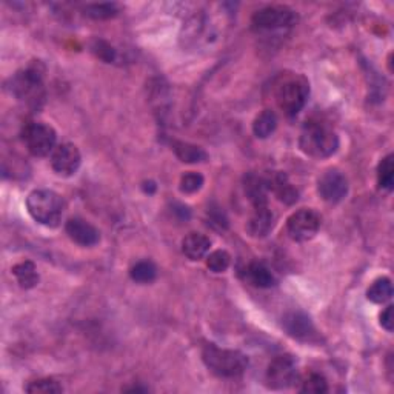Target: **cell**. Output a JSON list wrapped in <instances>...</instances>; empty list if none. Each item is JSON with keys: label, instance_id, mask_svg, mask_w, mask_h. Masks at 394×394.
Listing matches in <instances>:
<instances>
[{"label": "cell", "instance_id": "13", "mask_svg": "<svg viewBox=\"0 0 394 394\" xmlns=\"http://www.w3.org/2000/svg\"><path fill=\"white\" fill-rule=\"evenodd\" d=\"M65 232L70 236L73 242L82 247H93L95 244H99L100 240L99 229L81 217L70 219L65 225Z\"/></svg>", "mask_w": 394, "mask_h": 394}, {"label": "cell", "instance_id": "12", "mask_svg": "<svg viewBox=\"0 0 394 394\" xmlns=\"http://www.w3.org/2000/svg\"><path fill=\"white\" fill-rule=\"evenodd\" d=\"M282 326L288 336H291L293 339L297 341H313L317 331L313 325V321L310 319L309 314L302 311H291L284 316Z\"/></svg>", "mask_w": 394, "mask_h": 394}, {"label": "cell", "instance_id": "9", "mask_svg": "<svg viewBox=\"0 0 394 394\" xmlns=\"http://www.w3.org/2000/svg\"><path fill=\"white\" fill-rule=\"evenodd\" d=\"M321 228V216L313 209L302 208L296 211L286 220V233L296 242L311 240Z\"/></svg>", "mask_w": 394, "mask_h": 394}, {"label": "cell", "instance_id": "7", "mask_svg": "<svg viewBox=\"0 0 394 394\" xmlns=\"http://www.w3.org/2000/svg\"><path fill=\"white\" fill-rule=\"evenodd\" d=\"M24 142L28 148L36 157H45L56 150V142H57V134L51 125L43 123V122H31L28 123L24 130Z\"/></svg>", "mask_w": 394, "mask_h": 394}, {"label": "cell", "instance_id": "28", "mask_svg": "<svg viewBox=\"0 0 394 394\" xmlns=\"http://www.w3.org/2000/svg\"><path fill=\"white\" fill-rule=\"evenodd\" d=\"M25 390L31 394H57L63 391L59 382H56L54 379H39L30 382V385H26Z\"/></svg>", "mask_w": 394, "mask_h": 394}, {"label": "cell", "instance_id": "4", "mask_svg": "<svg viewBox=\"0 0 394 394\" xmlns=\"http://www.w3.org/2000/svg\"><path fill=\"white\" fill-rule=\"evenodd\" d=\"M26 208L30 216L41 225L56 228L63 217V199L51 190H34L26 199Z\"/></svg>", "mask_w": 394, "mask_h": 394}, {"label": "cell", "instance_id": "17", "mask_svg": "<svg viewBox=\"0 0 394 394\" xmlns=\"http://www.w3.org/2000/svg\"><path fill=\"white\" fill-rule=\"evenodd\" d=\"M211 247V240L200 233H190L182 240V252L190 261H200L204 259Z\"/></svg>", "mask_w": 394, "mask_h": 394}, {"label": "cell", "instance_id": "20", "mask_svg": "<svg viewBox=\"0 0 394 394\" xmlns=\"http://www.w3.org/2000/svg\"><path fill=\"white\" fill-rule=\"evenodd\" d=\"M13 274L17 279L19 285L22 288H34L37 284H39V273H37V268L33 262L25 261L13 266Z\"/></svg>", "mask_w": 394, "mask_h": 394}, {"label": "cell", "instance_id": "25", "mask_svg": "<svg viewBox=\"0 0 394 394\" xmlns=\"http://www.w3.org/2000/svg\"><path fill=\"white\" fill-rule=\"evenodd\" d=\"M85 14L95 19V21H103V19H111L119 13L116 4H93L85 6Z\"/></svg>", "mask_w": 394, "mask_h": 394}, {"label": "cell", "instance_id": "21", "mask_svg": "<svg viewBox=\"0 0 394 394\" xmlns=\"http://www.w3.org/2000/svg\"><path fill=\"white\" fill-rule=\"evenodd\" d=\"M368 301L374 304H385L393 297V284L388 277H379L374 281L368 291H367Z\"/></svg>", "mask_w": 394, "mask_h": 394}, {"label": "cell", "instance_id": "14", "mask_svg": "<svg viewBox=\"0 0 394 394\" xmlns=\"http://www.w3.org/2000/svg\"><path fill=\"white\" fill-rule=\"evenodd\" d=\"M274 214L268 207L254 208V214L249 217L247 232L253 237H265L274 227Z\"/></svg>", "mask_w": 394, "mask_h": 394}, {"label": "cell", "instance_id": "19", "mask_svg": "<svg viewBox=\"0 0 394 394\" xmlns=\"http://www.w3.org/2000/svg\"><path fill=\"white\" fill-rule=\"evenodd\" d=\"M172 150H175L176 156L184 163H200L208 159V155L204 148L188 142H175L172 143Z\"/></svg>", "mask_w": 394, "mask_h": 394}, {"label": "cell", "instance_id": "1", "mask_svg": "<svg viewBox=\"0 0 394 394\" xmlns=\"http://www.w3.org/2000/svg\"><path fill=\"white\" fill-rule=\"evenodd\" d=\"M301 150L311 157L325 159L333 156L339 147V138L336 131L321 120L305 123L299 139Z\"/></svg>", "mask_w": 394, "mask_h": 394}, {"label": "cell", "instance_id": "31", "mask_svg": "<svg viewBox=\"0 0 394 394\" xmlns=\"http://www.w3.org/2000/svg\"><path fill=\"white\" fill-rule=\"evenodd\" d=\"M380 325L385 328L387 331H393L394 321H393V306H387L385 311H382L380 314Z\"/></svg>", "mask_w": 394, "mask_h": 394}, {"label": "cell", "instance_id": "23", "mask_svg": "<svg viewBox=\"0 0 394 394\" xmlns=\"http://www.w3.org/2000/svg\"><path fill=\"white\" fill-rule=\"evenodd\" d=\"M378 185L383 190L391 191L394 187V157L388 155L383 157L378 167Z\"/></svg>", "mask_w": 394, "mask_h": 394}, {"label": "cell", "instance_id": "32", "mask_svg": "<svg viewBox=\"0 0 394 394\" xmlns=\"http://www.w3.org/2000/svg\"><path fill=\"white\" fill-rule=\"evenodd\" d=\"M175 213H180L182 219H188L190 217V209L185 205H177V209H175Z\"/></svg>", "mask_w": 394, "mask_h": 394}, {"label": "cell", "instance_id": "8", "mask_svg": "<svg viewBox=\"0 0 394 394\" xmlns=\"http://www.w3.org/2000/svg\"><path fill=\"white\" fill-rule=\"evenodd\" d=\"M297 380H299V374L291 356H277L268 365L266 383L271 390H286L293 387Z\"/></svg>", "mask_w": 394, "mask_h": 394}, {"label": "cell", "instance_id": "10", "mask_svg": "<svg viewBox=\"0 0 394 394\" xmlns=\"http://www.w3.org/2000/svg\"><path fill=\"white\" fill-rule=\"evenodd\" d=\"M317 191L328 204H339L348 195V180L341 171L328 170L317 182Z\"/></svg>", "mask_w": 394, "mask_h": 394}, {"label": "cell", "instance_id": "6", "mask_svg": "<svg viewBox=\"0 0 394 394\" xmlns=\"http://www.w3.org/2000/svg\"><path fill=\"white\" fill-rule=\"evenodd\" d=\"M297 22V14L291 8L282 5L265 6L253 16V28L257 31H282L286 28L294 26Z\"/></svg>", "mask_w": 394, "mask_h": 394}, {"label": "cell", "instance_id": "27", "mask_svg": "<svg viewBox=\"0 0 394 394\" xmlns=\"http://www.w3.org/2000/svg\"><path fill=\"white\" fill-rule=\"evenodd\" d=\"M232 265V256L224 249H217L207 256V266L213 273H225Z\"/></svg>", "mask_w": 394, "mask_h": 394}, {"label": "cell", "instance_id": "3", "mask_svg": "<svg viewBox=\"0 0 394 394\" xmlns=\"http://www.w3.org/2000/svg\"><path fill=\"white\" fill-rule=\"evenodd\" d=\"M202 359L211 373L225 379L242 376L248 368V358L244 353L219 348L213 343L207 345L202 351Z\"/></svg>", "mask_w": 394, "mask_h": 394}, {"label": "cell", "instance_id": "16", "mask_svg": "<svg viewBox=\"0 0 394 394\" xmlns=\"http://www.w3.org/2000/svg\"><path fill=\"white\" fill-rule=\"evenodd\" d=\"M244 277L248 284L257 288H271L276 285L274 274L262 262H249L244 270Z\"/></svg>", "mask_w": 394, "mask_h": 394}, {"label": "cell", "instance_id": "29", "mask_svg": "<svg viewBox=\"0 0 394 394\" xmlns=\"http://www.w3.org/2000/svg\"><path fill=\"white\" fill-rule=\"evenodd\" d=\"M204 187V176L196 171H188L180 177V191L185 195H193Z\"/></svg>", "mask_w": 394, "mask_h": 394}, {"label": "cell", "instance_id": "26", "mask_svg": "<svg viewBox=\"0 0 394 394\" xmlns=\"http://www.w3.org/2000/svg\"><path fill=\"white\" fill-rule=\"evenodd\" d=\"M299 391L322 394L328 391V383H326V379L322 376V374L310 373L304 380H301Z\"/></svg>", "mask_w": 394, "mask_h": 394}, {"label": "cell", "instance_id": "22", "mask_svg": "<svg viewBox=\"0 0 394 394\" xmlns=\"http://www.w3.org/2000/svg\"><path fill=\"white\" fill-rule=\"evenodd\" d=\"M276 127H277L276 114L271 110H265L254 119L253 131L256 134V138L266 139L268 136H271V134L274 133Z\"/></svg>", "mask_w": 394, "mask_h": 394}, {"label": "cell", "instance_id": "33", "mask_svg": "<svg viewBox=\"0 0 394 394\" xmlns=\"http://www.w3.org/2000/svg\"><path fill=\"white\" fill-rule=\"evenodd\" d=\"M127 391H147V388H139V387H134V388H128Z\"/></svg>", "mask_w": 394, "mask_h": 394}, {"label": "cell", "instance_id": "18", "mask_svg": "<svg viewBox=\"0 0 394 394\" xmlns=\"http://www.w3.org/2000/svg\"><path fill=\"white\" fill-rule=\"evenodd\" d=\"M245 195L252 202L254 208L266 207V193H268V185L266 180L259 177L256 175H248L245 177Z\"/></svg>", "mask_w": 394, "mask_h": 394}, {"label": "cell", "instance_id": "5", "mask_svg": "<svg viewBox=\"0 0 394 394\" xmlns=\"http://www.w3.org/2000/svg\"><path fill=\"white\" fill-rule=\"evenodd\" d=\"M310 95V83L302 76L285 79L276 90V100L288 118L297 116L305 107Z\"/></svg>", "mask_w": 394, "mask_h": 394}, {"label": "cell", "instance_id": "11", "mask_svg": "<svg viewBox=\"0 0 394 394\" xmlns=\"http://www.w3.org/2000/svg\"><path fill=\"white\" fill-rule=\"evenodd\" d=\"M82 162L79 148L73 143H62L51 155V167L59 176L70 177L78 172Z\"/></svg>", "mask_w": 394, "mask_h": 394}, {"label": "cell", "instance_id": "30", "mask_svg": "<svg viewBox=\"0 0 394 394\" xmlns=\"http://www.w3.org/2000/svg\"><path fill=\"white\" fill-rule=\"evenodd\" d=\"M91 51L98 56L100 61L107 63H111L114 62V59H116V50H114L108 42H105L102 39H95L91 43Z\"/></svg>", "mask_w": 394, "mask_h": 394}, {"label": "cell", "instance_id": "15", "mask_svg": "<svg viewBox=\"0 0 394 394\" xmlns=\"http://www.w3.org/2000/svg\"><path fill=\"white\" fill-rule=\"evenodd\" d=\"M266 185L268 190H273V193L279 197V200H282L286 205H293L299 199V193H297V190L291 185V182L288 180L284 172H276L266 180Z\"/></svg>", "mask_w": 394, "mask_h": 394}, {"label": "cell", "instance_id": "24", "mask_svg": "<svg viewBox=\"0 0 394 394\" xmlns=\"http://www.w3.org/2000/svg\"><path fill=\"white\" fill-rule=\"evenodd\" d=\"M157 270L156 265L150 261H140L136 265H133L130 276L134 282L138 284H150L156 279Z\"/></svg>", "mask_w": 394, "mask_h": 394}, {"label": "cell", "instance_id": "2", "mask_svg": "<svg viewBox=\"0 0 394 394\" xmlns=\"http://www.w3.org/2000/svg\"><path fill=\"white\" fill-rule=\"evenodd\" d=\"M8 90L16 99L26 102L30 107H39L45 99L43 68L41 63H34L17 71L9 79Z\"/></svg>", "mask_w": 394, "mask_h": 394}]
</instances>
